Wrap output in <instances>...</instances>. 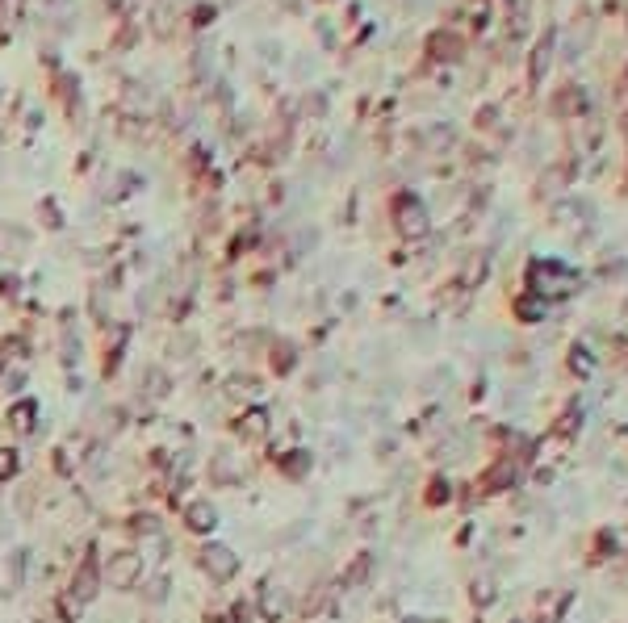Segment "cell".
<instances>
[{
    "instance_id": "cell-2",
    "label": "cell",
    "mask_w": 628,
    "mask_h": 623,
    "mask_svg": "<svg viewBox=\"0 0 628 623\" xmlns=\"http://www.w3.org/2000/svg\"><path fill=\"white\" fill-rule=\"evenodd\" d=\"M201 569L210 573V581H230L239 573V556L226 544H206L201 548Z\"/></svg>"
},
{
    "instance_id": "cell-5",
    "label": "cell",
    "mask_w": 628,
    "mask_h": 623,
    "mask_svg": "<svg viewBox=\"0 0 628 623\" xmlns=\"http://www.w3.org/2000/svg\"><path fill=\"white\" fill-rule=\"evenodd\" d=\"M34 418H38V406H34V401H17V406L9 410V423H13V431H21V435L34 431Z\"/></svg>"
},
{
    "instance_id": "cell-7",
    "label": "cell",
    "mask_w": 628,
    "mask_h": 623,
    "mask_svg": "<svg viewBox=\"0 0 628 623\" xmlns=\"http://www.w3.org/2000/svg\"><path fill=\"white\" fill-rule=\"evenodd\" d=\"M17 473V452L13 447H0V481H9Z\"/></svg>"
},
{
    "instance_id": "cell-4",
    "label": "cell",
    "mask_w": 628,
    "mask_h": 623,
    "mask_svg": "<svg viewBox=\"0 0 628 623\" xmlns=\"http://www.w3.org/2000/svg\"><path fill=\"white\" fill-rule=\"evenodd\" d=\"M214 523H218V515H214V506L206 498H197V502L184 506V527L189 532H214Z\"/></svg>"
},
{
    "instance_id": "cell-8",
    "label": "cell",
    "mask_w": 628,
    "mask_h": 623,
    "mask_svg": "<svg viewBox=\"0 0 628 623\" xmlns=\"http://www.w3.org/2000/svg\"><path fill=\"white\" fill-rule=\"evenodd\" d=\"M168 598V578H151L147 581V602H164Z\"/></svg>"
},
{
    "instance_id": "cell-1",
    "label": "cell",
    "mask_w": 628,
    "mask_h": 623,
    "mask_svg": "<svg viewBox=\"0 0 628 623\" xmlns=\"http://www.w3.org/2000/svg\"><path fill=\"white\" fill-rule=\"evenodd\" d=\"M101 578L109 581L113 590H130V585L142 578V556L130 552V548H126V552H113V556L105 561V573H101Z\"/></svg>"
},
{
    "instance_id": "cell-10",
    "label": "cell",
    "mask_w": 628,
    "mask_h": 623,
    "mask_svg": "<svg viewBox=\"0 0 628 623\" xmlns=\"http://www.w3.org/2000/svg\"><path fill=\"white\" fill-rule=\"evenodd\" d=\"M130 527H135L138 535H155V532H159V527H155V515H138Z\"/></svg>"
},
{
    "instance_id": "cell-11",
    "label": "cell",
    "mask_w": 628,
    "mask_h": 623,
    "mask_svg": "<svg viewBox=\"0 0 628 623\" xmlns=\"http://www.w3.org/2000/svg\"><path fill=\"white\" fill-rule=\"evenodd\" d=\"M147 394H151V398H164V394H168V381H164L159 372H151V389H147Z\"/></svg>"
},
{
    "instance_id": "cell-9",
    "label": "cell",
    "mask_w": 628,
    "mask_h": 623,
    "mask_svg": "<svg viewBox=\"0 0 628 623\" xmlns=\"http://www.w3.org/2000/svg\"><path fill=\"white\" fill-rule=\"evenodd\" d=\"M59 615H63V619H67V623H76V615H80V598H72V594H63V598H59Z\"/></svg>"
},
{
    "instance_id": "cell-3",
    "label": "cell",
    "mask_w": 628,
    "mask_h": 623,
    "mask_svg": "<svg viewBox=\"0 0 628 623\" xmlns=\"http://www.w3.org/2000/svg\"><path fill=\"white\" fill-rule=\"evenodd\" d=\"M96 590H101V569H96V561H84L80 569H76V578H72V598H80V602H89V598H96Z\"/></svg>"
},
{
    "instance_id": "cell-6",
    "label": "cell",
    "mask_w": 628,
    "mask_h": 623,
    "mask_svg": "<svg viewBox=\"0 0 628 623\" xmlns=\"http://www.w3.org/2000/svg\"><path fill=\"white\" fill-rule=\"evenodd\" d=\"M235 431H239V440H260V435H264V414H260V410H252L247 418H239V427H235Z\"/></svg>"
}]
</instances>
